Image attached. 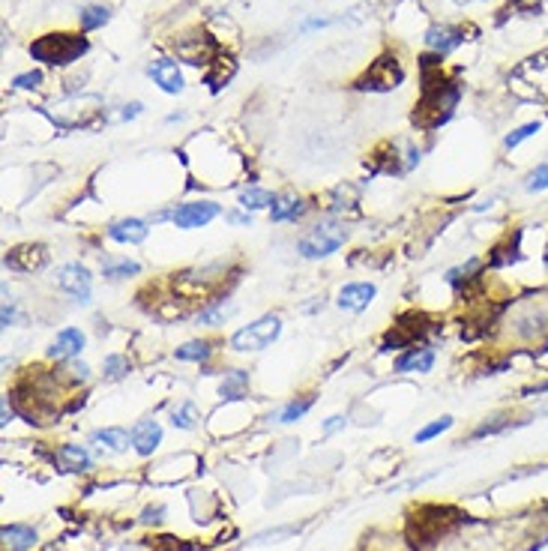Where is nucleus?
I'll use <instances>...</instances> for the list:
<instances>
[{
    "mask_svg": "<svg viewBox=\"0 0 548 551\" xmlns=\"http://www.w3.org/2000/svg\"><path fill=\"white\" fill-rule=\"evenodd\" d=\"M401 78H405V72H401L399 61L386 54L369 66L366 75L357 81V90H393V87L401 84Z\"/></svg>",
    "mask_w": 548,
    "mask_h": 551,
    "instance_id": "20e7f679",
    "label": "nucleus"
},
{
    "mask_svg": "<svg viewBox=\"0 0 548 551\" xmlns=\"http://www.w3.org/2000/svg\"><path fill=\"white\" fill-rule=\"evenodd\" d=\"M147 75L153 78V84H159V90L165 93H180L183 90V75H180V66L174 61H153L147 66Z\"/></svg>",
    "mask_w": 548,
    "mask_h": 551,
    "instance_id": "9d476101",
    "label": "nucleus"
},
{
    "mask_svg": "<svg viewBox=\"0 0 548 551\" xmlns=\"http://www.w3.org/2000/svg\"><path fill=\"white\" fill-rule=\"evenodd\" d=\"M108 19H111V12H108L105 6H84V9H81V31H84V33H88V31H96V27L108 24Z\"/></svg>",
    "mask_w": 548,
    "mask_h": 551,
    "instance_id": "b1692460",
    "label": "nucleus"
},
{
    "mask_svg": "<svg viewBox=\"0 0 548 551\" xmlns=\"http://www.w3.org/2000/svg\"><path fill=\"white\" fill-rule=\"evenodd\" d=\"M455 513L446 510V506H435V518H428V506H423L420 515H413V525H416V536L420 542H431L446 530V521H450Z\"/></svg>",
    "mask_w": 548,
    "mask_h": 551,
    "instance_id": "0eeeda50",
    "label": "nucleus"
},
{
    "mask_svg": "<svg viewBox=\"0 0 548 551\" xmlns=\"http://www.w3.org/2000/svg\"><path fill=\"white\" fill-rule=\"evenodd\" d=\"M228 222L231 225H252V216L249 213H228Z\"/></svg>",
    "mask_w": 548,
    "mask_h": 551,
    "instance_id": "f704fd0d",
    "label": "nucleus"
},
{
    "mask_svg": "<svg viewBox=\"0 0 548 551\" xmlns=\"http://www.w3.org/2000/svg\"><path fill=\"white\" fill-rule=\"evenodd\" d=\"M129 434H132V446L138 456H153V449L162 441V426L156 419H141V423L132 426Z\"/></svg>",
    "mask_w": 548,
    "mask_h": 551,
    "instance_id": "f8f14e48",
    "label": "nucleus"
},
{
    "mask_svg": "<svg viewBox=\"0 0 548 551\" xmlns=\"http://www.w3.org/2000/svg\"><path fill=\"white\" fill-rule=\"evenodd\" d=\"M105 378H123V374L129 372V362L123 360V357H117V354H111V357H105Z\"/></svg>",
    "mask_w": 548,
    "mask_h": 551,
    "instance_id": "c85d7f7f",
    "label": "nucleus"
},
{
    "mask_svg": "<svg viewBox=\"0 0 548 551\" xmlns=\"http://www.w3.org/2000/svg\"><path fill=\"white\" fill-rule=\"evenodd\" d=\"M537 132H539V123H537V120H533V123H525V126H518V129H512L507 138H503V147L512 150V147H518V144L527 141L530 135H537Z\"/></svg>",
    "mask_w": 548,
    "mask_h": 551,
    "instance_id": "a878e982",
    "label": "nucleus"
},
{
    "mask_svg": "<svg viewBox=\"0 0 548 551\" xmlns=\"http://www.w3.org/2000/svg\"><path fill=\"white\" fill-rule=\"evenodd\" d=\"M246 384H249V374L243 372V369L228 372V374H225V381H222V396H225V399H240V396H246Z\"/></svg>",
    "mask_w": 548,
    "mask_h": 551,
    "instance_id": "aec40b11",
    "label": "nucleus"
},
{
    "mask_svg": "<svg viewBox=\"0 0 548 551\" xmlns=\"http://www.w3.org/2000/svg\"><path fill=\"white\" fill-rule=\"evenodd\" d=\"M455 4H458V6H465V4H470V0H455Z\"/></svg>",
    "mask_w": 548,
    "mask_h": 551,
    "instance_id": "a19ab883",
    "label": "nucleus"
},
{
    "mask_svg": "<svg viewBox=\"0 0 548 551\" xmlns=\"http://www.w3.org/2000/svg\"><path fill=\"white\" fill-rule=\"evenodd\" d=\"M312 408V399H302V402H291L288 408L282 411V423H297V419L302 416Z\"/></svg>",
    "mask_w": 548,
    "mask_h": 551,
    "instance_id": "c756f323",
    "label": "nucleus"
},
{
    "mask_svg": "<svg viewBox=\"0 0 548 551\" xmlns=\"http://www.w3.org/2000/svg\"><path fill=\"white\" fill-rule=\"evenodd\" d=\"M16 87H21V90H33V87L42 84V72L33 69V72H24V75H16V81H12Z\"/></svg>",
    "mask_w": 548,
    "mask_h": 551,
    "instance_id": "7c9ffc66",
    "label": "nucleus"
},
{
    "mask_svg": "<svg viewBox=\"0 0 548 551\" xmlns=\"http://www.w3.org/2000/svg\"><path fill=\"white\" fill-rule=\"evenodd\" d=\"M525 393H527V396H530V393H548V381L539 384V387H533V389H525Z\"/></svg>",
    "mask_w": 548,
    "mask_h": 551,
    "instance_id": "58836bf2",
    "label": "nucleus"
},
{
    "mask_svg": "<svg viewBox=\"0 0 548 551\" xmlns=\"http://www.w3.org/2000/svg\"><path fill=\"white\" fill-rule=\"evenodd\" d=\"M302 207L297 198H276V204L270 207V216H273V222H285V219H297V216H302Z\"/></svg>",
    "mask_w": 548,
    "mask_h": 551,
    "instance_id": "412c9836",
    "label": "nucleus"
},
{
    "mask_svg": "<svg viewBox=\"0 0 548 551\" xmlns=\"http://www.w3.org/2000/svg\"><path fill=\"white\" fill-rule=\"evenodd\" d=\"M147 234H150V228L141 219H120L108 228V237L117 240V243H144Z\"/></svg>",
    "mask_w": 548,
    "mask_h": 551,
    "instance_id": "4468645a",
    "label": "nucleus"
},
{
    "mask_svg": "<svg viewBox=\"0 0 548 551\" xmlns=\"http://www.w3.org/2000/svg\"><path fill=\"white\" fill-rule=\"evenodd\" d=\"M93 444L108 446V449H114V453H123V449L132 444V434H126L123 429H99L93 434Z\"/></svg>",
    "mask_w": 548,
    "mask_h": 551,
    "instance_id": "a211bd4d",
    "label": "nucleus"
},
{
    "mask_svg": "<svg viewBox=\"0 0 548 551\" xmlns=\"http://www.w3.org/2000/svg\"><path fill=\"white\" fill-rule=\"evenodd\" d=\"M435 366V351L431 347H411L405 357L396 360V372H428Z\"/></svg>",
    "mask_w": 548,
    "mask_h": 551,
    "instance_id": "2eb2a0df",
    "label": "nucleus"
},
{
    "mask_svg": "<svg viewBox=\"0 0 548 551\" xmlns=\"http://www.w3.org/2000/svg\"><path fill=\"white\" fill-rule=\"evenodd\" d=\"M162 506H147V510H144V525H159V521H162Z\"/></svg>",
    "mask_w": 548,
    "mask_h": 551,
    "instance_id": "72a5a7b5",
    "label": "nucleus"
},
{
    "mask_svg": "<svg viewBox=\"0 0 548 551\" xmlns=\"http://www.w3.org/2000/svg\"><path fill=\"white\" fill-rule=\"evenodd\" d=\"M90 42L81 33H46L31 46V57L51 66H69L81 61V54H88Z\"/></svg>",
    "mask_w": 548,
    "mask_h": 551,
    "instance_id": "f257e3e1",
    "label": "nucleus"
},
{
    "mask_svg": "<svg viewBox=\"0 0 548 551\" xmlns=\"http://www.w3.org/2000/svg\"><path fill=\"white\" fill-rule=\"evenodd\" d=\"M177 360H186V362H204L210 357V342L204 339H195V342H186L183 347H177Z\"/></svg>",
    "mask_w": 548,
    "mask_h": 551,
    "instance_id": "5701e85b",
    "label": "nucleus"
},
{
    "mask_svg": "<svg viewBox=\"0 0 548 551\" xmlns=\"http://www.w3.org/2000/svg\"><path fill=\"white\" fill-rule=\"evenodd\" d=\"M12 318H16V309H12V306H4V327L12 324Z\"/></svg>",
    "mask_w": 548,
    "mask_h": 551,
    "instance_id": "4c0bfd02",
    "label": "nucleus"
},
{
    "mask_svg": "<svg viewBox=\"0 0 548 551\" xmlns=\"http://www.w3.org/2000/svg\"><path fill=\"white\" fill-rule=\"evenodd\" d=\"M66 372H69V378L75 381V384H78V381H88V378H90V369L84 366V362H69V366H66Z\"/></svg>",
    "mask_w": 548,
    "mask_h": 551,
    "instance_id": "473e14b6",
    "label": "nucleus"
},
{
    "mask_svg": "<svg viewBox=\"0 0 548 551\" xmlns=\"http://www.w3.org/2000/svg\"><path fill=\"white\" fill-rule=\"evenodd\" d=\"M138 114H141V103H129L126 111H123V120H132V117H138Z\"/></svg>",
    "mask_w": 548,
    "mask_h": 551,
    "instance_id": "c9c22d12",
    "label": "nucleus"
},
{
    "mask_svg": "<svg viewBox=\"0 0 548 551\" xmlns=\"http://www.w3.org/2000/svg\"><path fill=\"white\" fill-rule=\"evenodd\" d=\"M426 42H428V48H435V54H450L453 48H458L461 42H465V31H458V27H446V24H435V27H428V33H426Z\"/></svg>",
    "mask_w": 548,
    "mask_h": 551,
    "instance_id": "ddd939ff",
    "label": "nucleus"
},
{
    "mask_svg": "<svg viewBox=\"0 0 548 551\" xmlns=\"http://www.w3.org/2000/svg\"><path fill=\"white\" fill-rule=\"evenodd\" d=\"M279 332H282L279 315H264V318H258L255 324L237 330L234 336H231V347H234V351H240V354H246V351H264V347H270L273 342L279 339Z\"/></svg>",
    "mask_w": 548,
    "mask_h": 551,
    "instance_id": "7ed1b4c3",
    "label": "nucleus"
},
{
    "mask_svg": "<svg viewBox=\"0 0 548 551\" xmlns=\"http://www.w3.org/2000/svg\"><path fill=\"white\" fill-rule=\"evenodd\" d=\"M525 189L527 192H545L548 189V165H537L527 177H525Z\"/></svg>",
    "mask_w": 548,
    "mask_h": 551,
    "instance_id": "bb28decb",
    "label": "nucleus"
},
{
    "mask_svg": "<svg viewBox=\"0 0 548 551\" xmlns=\"http://www.w3.org/2000/svg\"><path fill=\"white\" fill-rule=\"evenodd\" d=\"M102 273H105V279L111 282H117V279H129V276H138L141 273V264H135V261H129V258H120V261H102Z\"/></svg>",
    "mask_w": 548,
    "mask_h": 551,
    "instance_id": "6ab92c4d",
    "label": "nucleus"
},
{
    "mask_svg": "<svg viewBox=\"0 0 548 551\" xmlns=\"http://www.w3.org/2000/svg\"><path fill=\"white\" fill-rule=\"evenodd\" d=\"M374 285L372 282H351V285H344L342 291H339V309H344V312H363L369 303L374 300Z\"/></svg>",
    "mask_w": 548,
    "mask_h": 551,
    "instance_id": "1a4fd4ad",
    "label": "nucleus"
},
{
    "mask_svg": "<svg viewBox=\"0 0 548 551\" xmlns=\"http://www.w3.org/2000/svg\"><path fill=\"white\" fill-rule=\"evenodd\" d=\"M46 261H48V252H46V246H19V249H12L6 255V267L9 270H19V273H31V270H39V267H46Z\"/></svg>",
    "mask_w": 548,
    "mask_h": 551,
    "instance_id": "6e6552de",
    "label": "nucleus"
},
{
    "mask_svg": "<svg viewBox=\"0 0 548 551\" xmlns=\"http://www.w3.org/2000/svg\"><path fill=\"white\" fill-rule=\"evenodd\" d=\"M57 458L63 461V468H69V471H88L93 461H90V456H88V449L84 446H78V444H66V446H60L57 449Z\"/></svg>",
    "mask_w": 548,
    "mask_h": 551,
    "instance_id": "f3484780",
    "label": "nucleus"
},
{
    "mask_svg": "<svg viewBox=\"0 0 548 551\" xmlns=\"http://www.w3.org/2000/svg\"><path fill=\"white\" fill-rule=\"evenodd\" d=\"M4 545L9 551H27L36 545V530L27 525H6L4 528Z\"/></svg>",
    "mask_w": 548,
    "mask_h": 551,
    "instance_id": "dca6fc26",
    "label": "nucleus"
},
{
    "mask_svg": "<svg viewBox=\"0 0 548 551\" xmlns=\"http://www.w3.org/2000/svg\"><path fill=\"white\" fill-rule=\"evenodd\" d=\"M171 423H174L177 429H195L198 426V408L192 402L177 404V408L171 411Z\"/></svg>",
    "mask_w": 548,
    "mask_h": 551,
    "instance_id": "393cba45",
    "label": "nucleus"
},
{
    "mask_svg": "<svg viewBox=\"0 0 548 551\" xmlns=\"http://www.w3.org/2000/svg\"><path fill=\"white\" fill-rule=\"evenodd\" d=\"M240 204L246 207L249 213H252V210H264V207H273V204H276V195L267 192V189H246V192L240 195Z\"/></svg>",
    "mask_w": 548,
    "mask_h": 551,
    "instance_id": "4be33fe9",
    "label": "nucleus"
},
{
    "mask_svg": "<svg viewBox=\"0 0 548 551\" xmlns=\"http://www.w3.org/2000/svg\"><path fill=\"white\" fill-rule=\"evenodd\" d=\"M344 240H348V228H344L342 222H318L300 237L297 252L302 258H312V261L327 258V255H333Z\"/></svg>",
    "mask_w": 548,
    "mask_h": 551,
    "instance_id": "f03ea898",
    "label": "nucleus"
},
{
    "mask_svg": "<svg viewBox=\"0 0 548 551\" xmlns=\"http://www.w3.org/2000/svg\"><path fill=\"white\" fill-rule=\"evenodd\" d=\"M9 419H12V411H9V404H6V402H4V426H6V423H9Z\"/></svg>",
    "mask_w": 548,
    "mask_h": 551,
    "instance_id": "ea45409f",
    "label": "nucleus"
},
{
    "mask_svg": "<svg viewBox=\"0 0 548 551\" xmlns=\"http://www.w3.org/2000/svg\"><path fill=\"white\" fill-rule=\"evenodd\" d=\"M54 282H57V288H60V291H66L69 297H75L78 303H88L90 300L93 279H90L88 267H81V264H63L60 270H57Z\"/></svg>",
    "mask_w": 548,
    "mask_h": 551,
    "instance_id": "39448f33",
    "label": "nucleus"
},
{
    "mask_svg": "<svg viewBox=\"0 0 548 551\" xmlns=\"http://www.w3.org/2000/svg\"><path fill=\"white\" fill-rule=\"evenodd\" d=\"M228 315H231V309H225V306H216V309H207V312H201V315H198V321H204V324L216 327V324H219V321H225Z\"/></svg>",
    "mask_w": 548,
    "mask_h": 551,
    "instance_id": "2f4dec72",
    "label": "nucleus"
},
{
    "mask_svg": "<svg viewBox=\"0 0 548 551\" xmlns=\"http://www.w3.org/2000/svg\"><path fill=\"white\" fill-rule=\"evenodd\" d=\"M453 426V416H441L438 423H431V426H426L423 431H416V444H426V441H431V438H438L441 431H446Z\"/></svg>",
    "mask_w": 548,
    "mask_h": 551,
    "instance_id": "cd10ccee",
    "label": "nucleus"
},
{
    "mask_svg": "<svg viewBox=\"0 0 548 551\" xmlns=\"http://www.w3.org/2000/svg\"><path fill=\"white\" fill-rule=\"evenodd\" d=\"M81 347H84V332L78 327H63L57 332V339L51 342L48 357L51 360H72V357L81 354Z\"/></svg>",
    "mask_w": 548,
    "mask_h": 551,
    "instance_id": "9b49d317",
    "label": "nucleus"
},
{
    "mask_svg": "<svg viewBox=\"0 0 548 551\" xmlns=\"http://www.w3.org/2000/svg\"><path fill=\"white\" fill-rule=\"evenodd\" d=\"M219 204L216 201H192V204H180L174 213H171V222L183 231H192V228H204L210 225L216 216H219Z\"/></svg>",
    "mask_w": 548,
    "mask_h": 551,
    "instance_id": "423d86ee",
    "label": "nucleus"
},
{
    "mask_svg": "<svg viewBox=\"0 0 548 551\" xmlns=\"http://www.w3.org/2000/svg\"><path fill=\"white\" fill-rule=\"evenodd\" d=\"M344 426V416H330L327 423H324V431H336V429H342Z\"/></svg>",
    "mask_w": 548,
    "mask_h": 551,
    "instance_id": "e433bc0d",
    "label": "nucleus"
}]
</instances>
